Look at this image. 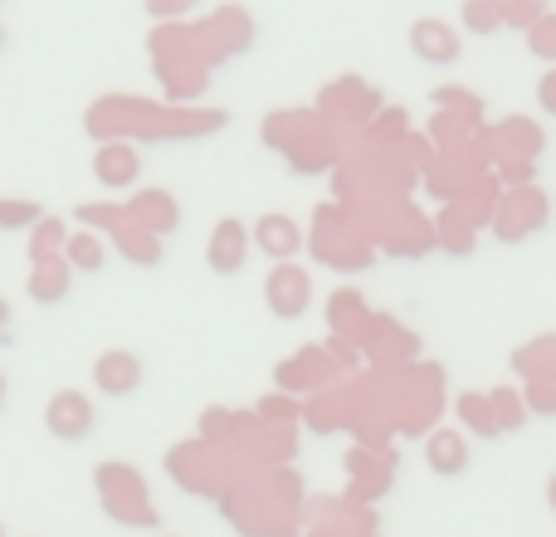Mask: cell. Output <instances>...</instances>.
I'll return each mask as SVG.
<instances>
[{
	"label": "cell",
	"mask_w": 556,
	"mask_h": 537,
	"mask_svg": "<svg viewBox=\"0 0 556 537\" xmlns=\"http://www.w3.org/2000/svg\"><path fill=\"white\" fill-rule=\"evenodd\" d=\"M542 15H547V0H508V10H503V25L532 29Z\"/></svg>",
	"instance_id": "7c38bea8"
},
{
	"label": "cell",
	"mask_w": 556,
	"mask_h": 537,
	"mask_svg": "<svg viewBox=\"0 0 556 537\" xmlns=\"http://www.w3.org/2000/svg\"><path fill=\"white\" fill-rule=\"evenodd\" d=\"M410 54L420 59V64H459L464 39H459V29H450L444 20L425 15L410 25Z\"/></svg>",
	"instance_id": "7a4b0ae2"
},
{
	"label": "cell",
	"mask_w": 556,
	"mask_h": 537,
	"mask_svg": "<svg viewBox=\"0 0 556 537\" xmlns=\"http://www.w3.org/2000/svg\"><path fill=\"white\" fill-rule=\"evenodd\" d=\"M528 45H532V54H538V59L556 64V15H552V10L528 29Z\"/></svg>",
	"instance_id": "8fae6325"
},
{
	"label": "cell",
	"mask_w": 556,
	"mask_h": 537,
	"mask_svg": "<svg viewBox=\"0 0 556 537\" xmlns=\"http://www.w3.org/2000/svg\"><path fill=\"white\" fill-rule=\"evenodd\" d=\"M10 317H15V313H10V298H0V333L10 327Z\"/></svg>",
	"instance_id": "9a60e30c"
},
{
	"label": "cell",
	"mask_w": 556,
	"mask_h": 537,
	"mask_svg": "<svg viewBox=\"0 0 556 537\" xmlns=\"http://www.w3.org/2000/svg\"><path fill=\"white\" fill-rule=\"evenodd\" d=\"M264 298H269V308L278 317H298L307 308V298H313V284H307L303 268H278V274L264 284Z\"/></svg>",
	"instance_id": "8992f818"
},
{
	"label": "cell",
	"mask_w": 556,
	"mask_h": 537,
	"mask_svg": "<svg viewBox=\"0 0 556 537\" xmlns=\"http://www.w3.org/2000/svg\"><path fill=\"white\" fill-rule=\"evenodd\" d=\"M64 260H68V268L74 274H98V268L108 264V250H103V240L98 235H68L64 240Z\"/></svg>",
	"instance_id": "9c48e42d"
},
{
	"label": "cell",
	"mask_w": 556,
	"mask_h": 537,
	"mask_svg": "<svg viewBox=\"0 0 556 537\" xmlns=\"http://www.w3.org/2000/svg\"><path fill=\"white\" fill-rule=\"evenodd\" d=\"M298 225L288 221V215H264L260 225H254V245H260L269 260H288V254H298Z\"/></svg>",
	"instance_id": "52a82bcc"
},
{
	"label": "cell",
	"mask_w": 556,
	"mask_h": 537,
	"mask_svg": "<svg viewBox=\"0 0 556 537\" xmlns=\"http://www.w3.org/2000/svg\"><path fill=\"white\" fill-rule=\"evenodd\" d=\"M68 260H39L35 274H29V298H39V303H59V298L68 294Z\"/></svg>",
	"instance_id": "ba28073f"
},
{
	"label": "cell",
	"mask_w": 556,
	"mask_h": 537,
	"mask_svg": "<svg viewBox=\"0 0 556 537\" xmlns=\"http://www.w3.org/2000/svg\"><path fill=\"white\" fill-rule=\"evenodd\" d=\"M503 10H508V0H464V29L469 35H493L503 25Z\"/></svg>",
	"instance_id": "30bf717a"
},
{
	"label": "cell",
	"mask_w": 556,
	"mask_h": 537,
	"mask_svg": "<svg viewBox=\"0 0 556 537\" xmlns=\"http://www.w3.org/2000/svg\"><path fill=\"white\" fill-rule=\"evenodd\" d=\"M45 425H49V435H54V440H88V435H93V425H98V411H93V401H88V396L59 391L54 401H49V411H45Z\"/></svg>",
	"instance_id": "3957f363"
},
{
	"label": "cell",
	"mask_w": 556,
	"mask_h": 537,
	"mask_svg": "<svg viewBox=\"0 0 556 537\" xmlns=\"http://www.w3.org/2000/svg\"><path fill=\"white\" fill-rule=\"evenodd\" d=\"M250 245H254V230L240 221H220L211 230V245H205V264L215 268V274H240L244 260H250Z\"/></svg>",
	"instance_id": "277c9868"
},
{
	"label": "cell",
	"mask_w": 556,
	"mask_h": 537,
	"mask_svg": "<svg viewBox=\"0 0 556 537\" xmlns=\"http://www.w3.org/2000/svg\"><path fill=\"white\" fill-rule=\"evenodd\" d=\"M0 5H5V0H0Z\"/></svg>",
	"instance_id": "e0dca14e"
},
{
	"label": "cell",
	"mask_w": 556,
	"mask_h": 537,
	"mask_svg": "<svg viewBox=\"0 0 556 537\" xmlns=\"http://www.w3.org/2000/svg\"><path fill=\"white\" fill-rule=\"evenodd\" d=\"M5 45H10V35H5V20H0V54H5Z\"/></svg>",
	"instance_id": "2e32d148"
},
{
	"label": "cell",
	"mask_w": 556,
	"mask_h": 537,
	"mask_svg": "<svg viewBox=\"0 0 556 537\" xmlns=\"http://www.w3.org/2000/svg\"><path fill=\"white\" fill-rule=\"evenodd\" d=\"M538 98H542V113H552V117H556V68H547V74H542Z\"/></svg>",
	"instance_id": "5bb4252c"
},
{
	"label": "cell",
	"mask_w": 556,
	"mask_h": 537,
	"mask_svg": "<svg viewBox=\"0 0 556 537\" xmlns=\"http://www.w3.org/2000/svg\"><path fill=\"white\" fill-rule=\"evenodd\" d=\"M93 176L108 186V191H127V186H132L137 176H142V157H137L127 142L98 147V157H93Z\"/></svg>",
	"instance_id": "5b68a950"
},
{
	"label": "cell",
	"mask_w": 556,
	"mask_h": 537,
	"mask_svg": "<svg viewBox=\"0 0 556 537\" xmlns=\"http://www.w3.org/2000/svg\"><path fill=\"white\" fill-rule=\"evenodd\" d=\"M142 382H147V366H142V357L137 352H103L93 362V386L103 396H113V401H127V396H137L142 391Z\"/></svg>",
	"instance_id": "6da1fadb"
},
{
	"label": "cell",
	"mask_w": 556,
	"mask_h": 537,
	"mask_svg": "<svg viewBox=\"0 0 556 537\" xmlns=\"http://www.w3.org/2000/svg\"><path fill=\"white\" fill-rule=\"evenodd\" d=\"M195 5H201V0H142V10L152 20H181V15H191Z\"/></svg>",
	"instance_id": "4fadbf2b"
}]
</instances>
